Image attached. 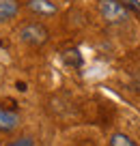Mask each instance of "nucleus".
<instances>
[{
	"instance_id": "39448f33",
	"label": "nucleus",
	"mask_w": 140,
	"mask_h": 146,
	"mask_svg": "<svg viewBox=\"0 0 140 146\" xmlns=\"http://www.w3.org/2000/svg\"><path fill=\"white\" fill-rule=\"evenodd\" d=\"M19 13L17 0H0V24H7Z\"/></svg>"
},
{
	"instance_id": "6e6552de",
	"label": "nucleus",
	"mask_w": 140,
	"mask_h": 146,
	"mask_svg": "<svg viewBox=\"0 0 140 146\" xmlns=\"http://www.w3.org/2000/svg\"><path fill=\"white\" fill-rule=\"evenodd\" d=\"M5 146H35V140L28 137V135H24V137H15V140H11L9 144H5Z\"/></svg>"
},
{
	"instance_id": "20e7f679",
	"label": "nucleus",
	"mask_w": 140,
	"mask_h": 146,
	"mask_svg": "<svg viewBox=\"0 0 140 146\" xmlns=\"http://www.w3.org/2000/svg\"><path fill=\"white\" fill-rule=\"evenodd\" d=\"M19 127V114L15 110H9L5 105H0V131L11 133Z\"/></svg>"
},
{
	"instance_id": "7ed1b4c3",
	"label": "nucleus",
	"mask_w": 140,
	"mask_h": 146,
	"mask_svg": "<svg viewBox=\"0 0 140 146\" xmlns=\"http://www.w3.org/2000/svg\"><path fill=\"white\" fill-rule=\"evenodd\" d=\"M26 9L37 17H54L58 13V7L52 0H26Z\"/></svg>"
},
{
	"instance_id": "1a4fd4ad",
	"label": "nucleus",
	"mask_w": 140,
	"mask_h": 146,
	"mask_svg": "<svg viewBox=\"0 0 140 146\" xmlns=\"http://www.w3.org/2000/svg\"><path fill=\"white\" fill-rule=\"evenodd\" d=\"M127 2H129V7H131V9H136V11L140 9V5H138V2H136V0H127Z\"/></svg>"
},
{
	"instance_id": "0eeeda50",
	"label": "nucleus",
	"mask_w": 140,
	"mask_h": 146,
	"mask_svg": "<svg viewBox=\"0 0 140 146\" xmlns=\"http://www.w3.org/2000/svg\"><path fill=\"white\" fill-rule=\"evenodd\" d=\"M63 60H65L67 64H71V67H80V64H82V56H80V52H78V50L65 52V54H63Z\"/></svg>"
},
{
	"instance_id": "f257e3e1",
	"label": "nucleus",
	"mask_w": 140,
	"mask_h": 146,
	"mask_svg": "<svg viewBox=\"0 0 140 146\" xmlns=\"http://www.w3.org/2000/svg\"><path fill=\"white\" fill-rule=\"evenodd\" d=\"M17 36H19V41L26 43V45L39 47V45H43V43H48V39H50V32H48V28H45L43 24L28 22V24H24V26H19Z\"/></svg>"
},
{
	"instance_id": "9d476101",
	"label": "nucleus",
	"mask_w": 140,
	"mask_h": 146,
	"mask_svg": "<svg viewBox=\"0 0 140 146\" xmlns=\"http://www.w3.org/2000/svg\"><path fill=\"white\" fill-rule=\"evenodd\" d=\"M0 86H2V71H0Z\"/></svg>"
},
{
	"instance_id": "f03ea898",
	"label": "nucleus",
	"mask_w": 140,
	"mask_h": 146,
	"mask_svg": "<svg viewBox=\"0 0 140 146\" xmlns=\"http://www.w3.org/2000/svg\"><path fill=\"white\" fill-rule=\"evenodd\" d=\"M97 9L108 24H125L129 19V11L121 0H99Z\"/></svg>"
},
{
	"instance_id": "423d86ee",
	"label": "nucleus",
	"mask_w": 140,
	"mask_h": 146,
	"mask_svg": "<svg viewBox=\"0 0 140 146\" xmlns=\"http://www.w3.org/2000/svg\"><path fill=\"white\" fill-rule=\"evenodd\" d=\"M110 146H138L127 133H112L110 135Z\"/></svg>"
}]
</instances>
